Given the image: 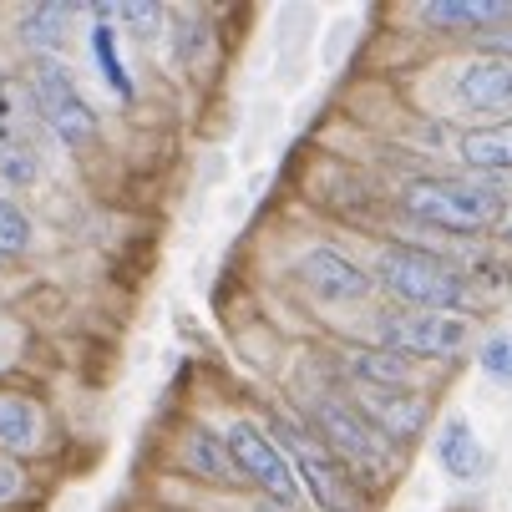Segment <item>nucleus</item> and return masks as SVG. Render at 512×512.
<instances>
[{
	"label": "nucleus",
	"mask_w": 512,
	"mask_h": 512,
	"mask_svg": "<svg viewBox=\"0 0 512 512\" xmlns=\"http://www.w3.org/2000/svg\"><path fill=\"white\" fill-rule=\"evenodd\" d=\"M295 274H300V284L310 289L320 305H365V300L376 295V279L365 274L355 259H345L340 249H330V244L305 249L300 264H295Z\"/></svg>",
	"instance_id": "6e6552de"
},
{
	"label": "nucleus",
	"mask_w": 512,
	"mask_h": 512,
	"mask_svg": "<svg viewBox=\"0 0 512 512\" xmlns=\"http://www.w3.org/2000/svg\"><path fill=\"white\" fill-rule=\"evenodd\" d=\"M457 107L472 117H512V61L507 56H472L457 71Z\"/></svg>",
	"instance_id": "1a4fd4ad"
},
{
	"label": "nucleus",
	"mask_w": 512,
	"mask_h": 512,
	"mask_svg": "<svg viewBox=\"0 0 512 512\" xmlns=\"http://www.w3.org/2000/svg\"><path fill=\"white\" fill-rule=\"evenodd\" d=\"M457 153L472 173H512V117L467 127L457 137Z\"/></svg>",
	"instance_id": "4468645a"
},
{
	"label": "nucleus",
	"mask_w": 512,
	"mask_h": 512,
	"mask_svg": "<svg viewBox=\"0 0 512 512\" xmlns=\"http://www.w3.org/2000/svg\"><path fill=\"white\" fill-rule=\"evenodd\" d=\"M274 442H279V452L289 457V467H295V477H300V487L310 492V502L320 507V512H365L371 502V492H365L315 436H310V426L305 421H284V416H269V426H264Z\"/></svg>",
	"instance_id": "20e7f679"
},
{
	"label": "nucleus",
	"mask_w": 512,
	"mask_h": 512,
	"mask_svg": "<svg viewBox=\"0 0 512 512\" xmlns=\"http://www.w3.org/2000/svg\"><path fill=\"white\" fill-rule=\"evenodd\" d=\"M305 426H310V436L315 442L371 492V487H381L386 477H391V467H396V447L386 442V436L365 421V411L355 406V401H340V396H320L310 411H305Z\"/></svg>",
	"instance_id": "7ed1b4c3"
},
{
	"label": "nucleus",
	"mask_w": 512,
	"mask_h": 512,
	"mask_svg": "<svg viewBox=\"0 0 512 512\" xmlns=\"http://www.w3.org/2000/svg\"><path fill=\"white\" fill-rule=\"evenodd\" d=\"M26 492V467L16 462V457H6V452H0V507H6V502H16Z\"/></svg>",
	"instance_id": "b1692460"
},
{
	"label": "nucleus",
	"mask_w": 512,
	"mask_h": 512,
	"mask_svg": "<svg viewBox=\"0 0 512 512\" xmlns=\"http://www.w3.org/2000/svg\"><path fill=\"white\" fill-rule=\"evenodd\" d=\"M183 462H188L198 477L218 482V487H234V482H239L234 457H229V442H224V436H218L213 426H193V431H188V442H183Z\"/></svg>",
	"instance_id": "f3484780"
},
{
	"label": "nucleus",
	"mask_w": 512,
	"mask_h": 512,
	"mask_svg": "<svg viewBox=\"0 0 512 512\" xmlns=\"http://www.w3.org/2000/svg\"><path fill=\"white\" fill-rule=\"evenodd\" d=\"M224 442H229V457H234V472L239 482H249L264 502L274 507H300L305 502V487L295 477V467H289V457L279 452V442L259 426V421H234L224 431Z\"/></svg>",
	"instance_id": "423d86ee"
},
{
	"label": "nucleus",
	"mask_w": 512,
	"mask_h": 512,
	"mask_svg": "<svg viewBox=\"0 0 512 512\" xmlns=\"http://www.w3.org/2000/svg\"><path fill=\"white\" fill-rule=\"evenodd\" d=\"M376 289L401 305V310H436V315H467V295L472 284L462 269H452L442 254L431 249H411V244H391L376 254L371 264Z\"/></svg>",
	"instance_id": "f257e3e1"
},
{
	"label": "nucleus",
	"mask_w": 512,
	"mask_h": 512,
	"mask_svg": "<svg viewBox=\"0 0 512 512\" xmlns=\"http://www.w3.org/2000/svg\"><path fill=\"white\" fill-rule=\"evenodd\" d=\"M107 16H112V21H122L127 31H137V36H153V31L168 21V11H163V6H153V0H127V6H112Z\"/></svg>",
	"instance_id": "aec40b11"
},
{
	"label": "nucleus",
	"mask_w": 512,
	"mask_h": 512,
	"mask_svg": "<svg viewBox=\"0 0 512 512\" xmlns=\"http://www.w3.org/2000/svg\"><path fill=\"white\" fill-rule=\"evenodd\" d=\"M360 411L391 447L416 442V431L426 426V401L416 391H360Z\"/></svg>",
	"instance_id": "9b49d317"
},
{
	"label": "nucleus",
	"mask_w": 512,
	"mask_h": 512,
	"mask_svg": "<svg viewBox=\"0 0 512 512\" xmlns=\"http://www.w3.org/2000/svg\"><path fill=\"white\" fill-rule=\"evenodd\" d=\"M477 46H482L477 56H507V61H512V26H502V31H492V36H482Z\"/></svg>",
	"instance_id": "393cba45"
},
{
	"label": "nucleus",
	"mask_w": 512,
	"mask_h": 512,
	"mask_svg": "<svg viewBox=\"0 0 512 512\" xmlns=\"http://www.w3.org/2000/svg\"><path fill=\"white\" fill-rule=\"evenodd\" d=\"M71 21H77V6H61V0H46V6H31V11H21V21H16V36L36 51V56H56L61 46H66V31H71Z\"/></svg>",
	"instance_id": "dca6fc26"
},
{
	"label": "nucleus",
	"mask_w": 512,
	"mask_h": 512,
	"mask_svg": "<svg viewBox=\"0 0 512 512\" xmlns=\"http://www.w3.org/2000/svg\"><path fill=\"white\" fill-rule=\"evenodd\" d=\"M411 376H416V365L396 350H355L350 355V381L355 391H411Z\"/></svg>",
	"instance_id": "2eb2a0df"
},
{
	"label": "nucleus",
	"mask_w": 512,
	"mask_h": 512,
	"mask_svg": "<svg viewBox=\"0 0 512 512\" xmlns=\"http://www.w3.org/2000/svg\"><path fill=\"white\" fill-rule=\"evenodd\" d=\"M416 21L431 26V31H447V36L482 41V36L512 26V6L507 0H431V6L416 11Z\"/></svg>",
	"instance_id": "9d476101"
},
{
	"label": "nucleus",
	"mask_w": 512,
	"mask_h": 512,
	"mask_svg": "<svg viewBox=\"0 0 512 512\" xmlns=\"http://www.w3.org/2000/svg\"><path fill=\"white\" fill-rule=\"evenodd\" d=\"M41 442H46L41 406L31 396H21V391H0V452L21 462V457L41 452Z\"/></svg>",
	"instance_id": "ddd939ff"
},
{
	"label": "nucleus",
	"mask_w": 512,
	"mask_h": 512,
	"mask_svg": "<svg viewBox=\"0 0 512 512\" xmlns=\"http://www.w3.org/2000/svg\"><path fill=\"white\" fill-rule=\"evenodd\" d=\"M381 350H396L406 360H457L472 340L467 315H436V310H386L376 320Z\"/></svg>",
	"instance_id": "0eeeda50"
},
{
	"label": "nucleus",
	"mask_w": 512,
	"mask_h": 512,
	"mask_svg": "<svg viewBox=\"0 0 512 512\" xmlns=\"http://www.w3.org/2000/svg\"><path fill=\"white\" fill-rule=\"evenodd\" d=\"M26 87H31V102H36V112H41V122L51 127L56 142H66L71 153L92 148V142H97V112H92V102L82 97L77 77L66 71L61 56H36Z\"/></svg>",
	"instance_id": "39448f33"
},
{
	"label": "nucleus",
	"mask_w": 512,
	"mask_h": 512,
	"mask_svg": "<svg viewBox=\"0 0 512 512\" xmlns=\"http://www.w3.org/2000/svg\"><path fill=\"white\" fill-rule=\"evenodd\" d=\"M168 21H173V56H178L183 66H198V61L208 56V41H213L208 21H203L198 11H178V16H168Z\"/></svg>",
	"instance_id": "a211bd4d"
},
{
	"label": "nucleus",
	"mask_w": 512,
	"mask_h": 512,
	"mask_svg": "<svg viewBox=\"0 0 512 512\" xmlns=\"http://www.w3.org/2000/svg\"><path fill=\"white\" fill-rule=\"evenodd\" d=\"M264 512H300V507H274V502H264Z\"/></svg>",
	"instance_id": "a878e982"
},
{
	"label": "nucleus",
	"mask_w": 512,
	"mask_h": 512,
	"mask_svg": "<svg viewBox=\"0 0 512 512\" xmlns=\"http://www.w3.org/2000/svg\"><path fill=\"white\" fill-rule=\"evenodd\" d=\"M36 153L31 148H0V178L6 183H16V188H26V183H36Z\"/></svg>",
	"instance_id": "5701e85b"
},
{
	"label": "nucleus",
	"mask_w": 512,
	"mask_h": 512,
	"mask_svg": "<svg viewBox=\"0 0 512 512\" xmlns=\"http://www.w3.org/2000/svg\"><path fill=\"white\" fill-rule=\"evenodd\" d=\"M401 208L411 218H421L426 229H442V234H492L507 213V198L492 183L477 178H447V173H431V178H411L401 188Z\"/></svg>",
	"instance_id": "f03ea898"
},
{
	"label": "nucleus",
	"mask_w": 512,
	"mask_h": 512,
	"mask_svg": "<svg viewBox=\"0 0 512 512\" xmlns=\"http://www.w3.org/2000/svg\"><path fill=\"white\" fill-rule=\"evenodd\" d=\"M482 376L502 391H512V335H492L482 345Z\"/></svg>",
	"instance_id": "412c9836"
},
{
	"label": "nucleus",
	"mask_w": 512,
	"mask_h": 512,
	"mask_svg": "<svg viewBox=\"0 0 512 512\" xmlns=\"http://www.w3.org/2000/svg\"><path fill=\"white\" fill-rule=\"evenodd\" d=\"M436 467H442L452 482H477L487 472V447L472 431L467 416H447L442 431H436Z\"/></svg>",
	"instance_id": "f8f14e48"
},
{
	"label": "nucleus",
	"mask_w": 512,
	"mask_h": 512,
	"mask_svg": "<svg viewBox=\"0 0 512 512\" xmlns=\"http://www.w3.org/2000/svg\"><path fill=\"white\" fill-rule=\"evenodd\" d=\"M26 249H31V218H26V208L11 203V198H0V264L21 259Z\"/></svg>",
	"instance_id": "6ab92c4d"
},
{
	"label": "nucleus",
	"mask_w": 512,
	"mask_h": 512,
	"mask_svg": "<svg viewBox=\"0 0 512 512\" xmlns=\"http://www.w3.org/2000/svg\"><path fill=\"white\" fill-rule=\"evenodd\" d=\"M92 51H97V66L107 71L112 92H117V97H132V82H127V71H122V61H117V46H112V31H107V26L92 31Z\"/></svg>",
	"instance_id": "4be33fe9"
}]
</instances>
